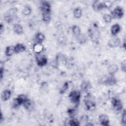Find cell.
Wrapping results in <instances>:
<instances>
[{
    "instance_id": "obj_18",
    "label": "cell",
    "mask_w": 126,
    "mask_h": 126,
    "mask_svg": "<svg viewBox=\"0 0 126 126\" xmlns=\"http://www.w3.org/2000/svg\"><path fill=\"white\" fill-rule=\"evenodd\" d=\"M15 53L14 46H7L5 50V55L7 57H10L13 55Z\"/></svg>"
},
{
    "instance_id": "obj_20",
    "label": "cell",
    "mask_w": 126,
    "mask_h": 126,
    "mask_svg": "<svg viewBox=\"0 0 126 126\" xmlns=\"http://www.w3.org/2000/svg\"><path fill=\"white\" fill-rule=\"evenodd\" d=\"M35 38L36 43H42L45 39V35L41 32H37L35 36Z\"/></svg>"
},
{
    "instance_id": "obj_14",
    "label": "cell",
    "mask_w": 126,
    "mask_h": 126,
    "mask_svg": "<svg viewBox=\"0 0 126 126\" xmlns=\"http://www.w3.org/2000/svg\"><path fill=\"white\" fill-rule=\"evenodd\" d=\"M118 70L119 67L115 64H111L108 67V71L110 75H114Z\"/></svg>"
},
{
    "instance_id": "obj_4",
    "label": "cell",
    "mask_w": 126,
    "mask_h": 126,
    "mask_svg": "<svg viewBox=\"0 0 126 126\" xmlns=\"http://www.w3.org/2000/svg\"><path fill=\"white\" fill-rule=\"evenodd\" d=\"M35 58L36 63L39 66L42 67L47 63L48 60L47 58L41 53L36 54Z\"/></svg>"
},
{
    "instance_id": "obj_2",
    "label": "cell",
    "mask_w": 126,
    "mask_h": 126,
    "mask_svg": "<svg viewBox=\"0 0 126 126\" xmlns=\"http://www.w3.org/2000/svg\"><path fill=\"white\" fill-rule=\"evenodd\" d=\"M28 99V97L26 95L23 94L19 95L16 98H15L13 102L12 106L14 108H16L19 106L23 105L25 101Z\"/></svg>"
},
{
    "instance_id": "obj_15",
    "label": "cell",
    "mask_w": 126,
    "mask_h": 126,
    "mask_svg": "<svg viewBox=\"0 0 126 126\" xmlns=\"http://www.w3.org/2000/svg\"><path fill=\"white\" fill-rule=\"evenodd\" d=\"M121 29V27L118 24H114L111 28V33L113 35L115 36L120 32Z\"/></svg>"
},
{
    "instance_id": "obj_31",
    "label": "cell",
    "mask_w": 126,
    "mask_h": 126,
    "mask_svg": "<svg viewBox=\"0 0 126 126\" xmlns=\"http://www.w3.org/2000/svg\"><path fill=\"white\" fill-rule=\"evenodd\" d=\"M67 113L70 118H74L76 114V110L74 109H69L67 111Z\"/></svg>"
},
{
    "instance_id": "obj_6",
    "label": "cell",
    "mask_w": 126,
    "mask_h": 126,
    "mask_svg": "<svg viewBox=\"0 0 126 126\" xmlns=\"http://www.w3.org/2000/svg\"><path fill=\"white\" fill-rule=\"evenodd\" d=\"M117 83V79L114 75H110L104 80L103 83L107 86H113Z\"/></svg>"
},
{
    "instance_id": "obj_37",
    "label": "cell",
    "mask_w": 126,
    "mask_h": 126,
    "mask_svg": "<svg viewBox=\"0 0 126 126\" xmlns=\"http://www.w3.org/2000/svg\"><path fill=\"white\" fill-rule=\"evenodd\" d=\"M81 120L82 121V122H85V123H87L88 122V117L87 116H83L81 117Z\"/></svg>"
},
{
    "instance_id": "obj_39",
    "label": "cell",
    "mask_w": 126,
    "mask_h": 126,
    "mask_svg": "<svg viewBox=\"0 0 126 126\" xmlns=\"http://www.w3.org/2000/svg\"><path fill=\"white\" fill-rule=\"evenodd\" d=\"M3 118H4V117H3L2 114V113L1 112V114H0V122H1V123L2 122V120L3 119Z\"/></svg>"
},
{
    "instance_id": "obj_24",
    "label": "cell",
    "mask_w": 126,
    "mask_h": 126,
    "mask_svg": "<svg viewBox=\"0 0 126 126\" xmlns=\"http://www.w3.org/2000/svg\"><path fill=\"white\" fill-rule=\"evenodd\" d=\"M32 11V9L31 7L29 5H25L23 9V14L25 16L30 15Z\"/></svg>"
},
{
    "instance_id": "obj_13",
    "label": "cell",
    "mask_w": 126,
    "mask_h": 126,
    "mask_svg": "<svg viewBox=\"0 0 126 126\" xmlns=\"http://www.w3.org/2000/svg\"><path fill=\"white\" fill-rule=\"evenodd\" d=\"M26 49V47L25 45L22 43H17L16 45L14 46L15 53L16 54L22 53L25 51Z\"/></svg>"
},
{
    "instance_id": "obj_3",
    "label": "cell",
    "mask_w": 126,
    "mask_h": 126,
    "mask_svg": "<svg viewBox=\"0 0 126 126\" xmlns=\"http://www.w3.org/2000/svg\"><path fill=\"white\" fill-rule=\"evenodd\" d=\"M124 14V11L123 8L120 6H117L112 11L110 15L112 18L119 19L123 17Z\"/></svg>"
},
{
    "instance_id": "obj_22",
    "label": "cell",
    "mask_w": 126,
    "mask_h": 126,
    "mask_svg": "<svg viewBox=\"0 0 126 126\" xmlns=\"http://www.w3.org/2000/svg\"><path fill=\"white\" fill-rule=\"evenodd\" d=\"M73 16L76 19L80 18L82 15V10L80 7H76L73 10Z\"/></svg>"
},
{
    "instance_id": "obj_5",
    "label": "cell",
    "mask_w": 126,
    "mask_h": 126,
    "mask_svg": "<svg viewBox=\"0 0 126 126\" xmlns=\"http://www.w3.org/2000/svg\"><path fill=\"white\" fill-rule=\"evenodd\" d=\"M40 10L42 13H51V6L49 2L46 1H43L40 4Z\"/></svg>"
},
{
    "instance_id": "obj_38",
    "label": "cell",
    "mask_w": 126,
    "mask_h": 126,
    "mask_svg": "<svg viewBox=\"0 0 126 126\" xmlns=\"http://www.w3.org/2000/svg\"><path fill=\"white\" fill-rule=\"evenodd\" d=\"M4 25L2 24V23H0V34H2V33L4 32Z\"/></svg>"
},
{
    "instance_id": "obj_8",
    "label": "cell",
    "mask_w": 126,
    "mask_h": 126,
    "mask_svg": "<svg viewBox=\"0 0 126 126\" xmlns=\"http://www.w3.org/2000/svg\"><path fill=\"white\" fill-rule=\"evenodd\" d=\"M121 44V40L119 37H113L110 39L108 42V45L111 48H115L120 46Z\"/></svg>"
},
{
    "instance_id": "obj_23",
    "label": "cell",
    "mask_w": 126,
    "mask_h": 126,
    "mask_svg": "<svg viewBox=\"0 0 126 126\" xmlns=\"http://www.w3.org/2000/svg\"><path fill=\"white\" fill-rule=\"evenodd\" d=\"M51 19V13H42V19L44 22L48 23L50 22Z\"/></svg>"
},
{
    "instance_id": "obj_9",
    "label": "cell",
    "mask_w": 126,
    "mask_h": 126,
    "mask_svg": "<svg viewBox=\"0 0 126 126\" xmlns=\"http://www.w3.org/2000/svg\"><path fill=\"white\" fill-rule=\"evenodd\" d=\"M84 102L86 108L88 110L94 111L95 109L96 104L94 101L90 99H86L84 100Z\"/></svg>"
},
{
    "instance_id": "obj_35",
    "label": "cell",
    "mask_w": 126,
    "mask_h": 126,
    "mask_svg": "<svg viewBox=\"0 0 126 126\" xmlns=\"http://www.w3.org/2000/svg\"><path fill=\"white\" fill-rule=\"evenodd\" d=\"M4 73V63L0 62V79H2L3 77V75Z\"/></svg>"
},
{
    "instance_id": "obj_36",
    "label": "cell",
    "mask_w": 126,
    "mask_h": 126,
    "mask_svg": "<svg viewBox=\"0 0 126 126\" xmlns=\"http://www.w3.org/2000/svg\"><path fill=\"white\" fill-rule=\"evenodd\" d=\"M121 68L122 71L124 72H126V61L125 60H124L121 64Z\"/></svg>"
},
{
    "instance_id": "obj_21",
    "label": "cell",
    "mask_w": 126,
    "mask_h": 126,
    "mask_svg": "<svg viewBox=\"0 0 126 126\" xmlns=\"http://www.w3.org/2000/svg\"><path fill=\"white\" fill-rule=\"evenodd\" d=\"M71 30H72V32L73 35L76 37H77L81 34L80 29L77 25H73L71 28Z\"/></svg>"
},
{
    "instance_id": "obj_29",
    "label": "cell",
    "mask_w": 126,
    "mask_h": 126,
    "mask_svg": "<svg viewBox=\"0 0 126 126\" xmlns=\"http://www.w3.org/2000/svg\"><path fill=\"white\" fill-rule=\"evenodd\" d=\"M68 83L67 82H65L64 83V84L63 86V87L60 89V93L61 94H64L66 92V91L68 89Z\"/></svg>"
},
{
    "instance_id": "obj_33",
    "label": "cell",
    "mask_w": 126,
    "mask_h": 126,
    "mask_svg": "<svg viewBox=\"0 0 126 126\" xmlns=\"http://www.w3.org/2000/svg\"><path fill=\"white\" fill-rule=\"evenodd\" d=\"M121 123L123 126H125L126 125V112L125 110H124L123 112L122 113Z\"/></svg>"
},
{
    "instance_id": "obj_26",
    "label": "cell",
    "mask_w": 126,
    "mask_h": 126,
    "mask_svg": "<svg viewBox=\"0 0 126 126\" xmlns=\"http://www.w3.org/2000/svg\"><path fill=\"white\" fill-rule=\"evenodd\" d=\"M77 39L78 42L80 44H84L85 43L87 40V38L86 36L84 34H80L79 36H78L77 37H76Z\"/></svg>"
},
{
    "instance_id": "obj_27",
    "label": "cell",
    "mask_w": 126,
    "mask_h": 126,
    "mask_svg": "<svg viewBox=\"0 0 126 126\" xmlns=\"http://www.w3.org/2000/svg\"><path fill=\"white\" fill-rule=\"evenodd\" d=\"M24 107L26 109V110H29L32 106V101L31 99L28 98L24 103L23 104Z\"/></svg>"
},
{
    "instance_id": "obj_1",
    "label": "cell",
    "mask_w": 126,
    "mask_h": 126,
    "mask_svg": "<svg viewBox=\"0 0 126 126\" xmlns=\"http://www.w3.org/2000/svg\"><path fill=\"white\" fill-rule=\"evenodd\" d=\"M68 97L72 103L75 104L76 105H77L80 102L81 93L79 91H72L69 93Z\"/></svg>"
},
{
    "instance_id": "obj_30",
    "label": "cell",
    "mask_w": 126,
    "mask_h": 126,
    "mask_svg": "<svg viewBox=\"0 0 126 126\" xmlns=\"http://www.w3.org/2000/svg\"><path fill=\"white\" fill-rule=\"evenodd\" d=\"M4 19L6 23H7L8 24H10V23H11L12 22V20H13V18H12V17L11 14L7 13V14H5L4 15Z\"/></svg>"
},
{
    "instance_id": "obj_28",
    "label": "cell",
    "mask_w": 126,
    "mask_h": 126,
    "mask_svg": "<svg viewBox=\"0 0 126 126\" xmlns=\"http://www.w3.org/2000/svg\"><path fill=\"white\" fill-rule=\"evenodd\" d=\"M112 17L109 14H104L103 16V19L105 23H109L111 22L112 20Z\"/></svg>"
},
{
    "instance_id": "obj_7",
    "label": "cell",
    "mask_w": 126,
    "mask_h": 126,
    "mask_svg": "<svg viewBox=\"0 0 126 126\" xmlns=\"http://www.w3.org/2000/svg\"><path fill=\"white\" fill-rule=\"evenodd\" d=\"M111 102L113 107L117 111H120L123 109V103L119 98L114 97L112 98Z\"/></svg>"
},
{
    "instance_id": "obj_19",
    "label": "cell",
    "mask_w": 126,
    "mask_h": 126,
    "mask_svg": "<svg viewBox=\"0 0 126 126\" xmlns=\"http://www.w3.org/2000/svg\"><path fill=\"white\" fill-rule=\"evenodd\" d=\"M13 30L14 32L16 34H19V35L22 34L24 32L23 28L22 27V26L21 25L18 24H16L13 26Z\"/></svg>"
},
{
    "instance_id": "obj_40",
    "label": "cell",
    "mask_w": 126,
    "mask_h": 126,
    "mask_svg": "<svg viewBox=\"0 0 126 126\" xmlns=\"http://www.w3.org/2000/svg\"><path fill=\"white\" fill-rule=\"evenodd\" d=\"M123 47L124 48H126V42H125V39H124V41L123 43Z\"/></svg>"
},
{
    "instance_id": "obj_17",
    "label": "cell",
    "mask_w": 126,
    "mask_h": 126,
    "mask_svg": "<svg viewBox=\"0 0 126 126\" xmlns=\"http://www.w3.org/2000/svg\"><path fill=\"white\" fill-rule=\"evenodd\" d=\"M33 51L35 52V54L41 53L43 50V46L42 43H35L33 47Z\"/></svg>"
},
{
    "instance_id": "obj_10",
    "label": "cell",
    "mask_w": 126,
    "mask_h": 126,
    "mask_svg": "<svg viewBox=\"0 0 126 126\" xmlns=\"http://www.w3.org/2000/svg\"><path fill=\"white\" fill-rule=\"evenodd\" d=\"M98 119L101 125L104 126H107L109 125V119L108 116L106 114H102L100 115Z\"/></svg>"
},
{
    "instance_id": "obj_32",
    "label": "cell",
    "mask_w": 126,
    "mask_h": 126,
    "mask_svg": "<svg viewBox=\"0 0 126 126\" xmlns=\"http://www.w3.org/2000/svg\"><path fill=\"white\" fill-rule=\"evenodd\" d=\"M58 41L59 43L61 44V45H64L66 43V38H65V37L64 35H60L59 37L58 38Z\"/></svg>"
},
{
    "instance_id": "obj_11",
    "label": "cell",
    "mask_w": 126,
    "mask_h": 126,
    "mask_svg": "<svg viewBox=\"0 0 126 126\" xmlns=\"http://www.w3.org/2000/svg\"><path fill=\"white\" fill-rule=\"evenodd\" d=\"M92 7L94 10L96 11H99L104 9L102 1H100L99 0L94 1L92 4Z\"/></svg>"
},
{
    "instance_id": "obj_12",
    "label": "cell",
    "mask_w": 126,
    "mask_h": 126,
    "mask_svg": "<svg viewBox=\"0 0 126 126\" xmlns=\"http://www.w3.org/2000/svg\"><path fill=\"white\" fill-rule=\"evenodd\" d=\"M11 95V92L10 90L6 89L4 91L1 93V98L2 101H5L9 99Z\"/></svg>"
},
{
    "instance_id": "obj_34",
    "label": "cell",
    "mask_w": 126,
    "mask_h": 126,
    "mask_svg": "<svg viewBox=\"0 0 126 126\" xmlns=\"http://www.w3.org/2000/svg\"><path fill=\"white\" fill-rule=\"evenodd\" d=\"M102 2L104 8H110L112 5V3L110 1H104Z\"/></svg>"
},
{
    "instance_id": "obj_16",
    "label": "cell",
    "mask_w": 126,
    "mask_h": 126,
    "mask_svg": "<svg viewBox=\"0 0 126 126\" xmlns=\"http://www.w3.org/2000/svg\"><path fill=\"white\" fill-rule=\"evenodd\" d=\"M91 88V84L90 83L86 80L83 81L80 85V88L81 90L83 92H87Z\"/></svg>"
},
{
    "instance_id": "obj_25",
    "label": "cell",
    "mask_w": 126,
    "mask_h": 126,
    "mask_svg": "<svg viewBox=\"0 0 126 126\" xmlns=\"http://www.w3.org/2000/svg\"><path fill=\"white\" fill-rule=\"evenodd\" d=\"M67 125L71 126H78L80 125V122L75 118H70L68 121Z\"/></svg>"
}]
</instances>
